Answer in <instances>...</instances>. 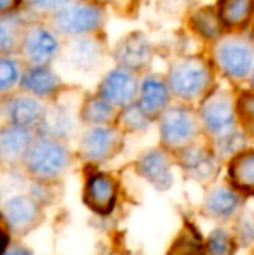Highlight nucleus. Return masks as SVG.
Here are the masks:
<instances>
[{"instance_id": "c756f323", "label": "nucleus", "mask_w": 254, "mask_h": 255, "mask_svg": "<svg viewBox=\"0 0 254 255\" xmlns=\"http://www.w3.org/2000/svg\"><path fill=\"white\" fill-rule=\"evenodd\" d=\"M214 141H216V151L220 156H235L246 148V130L234 128L227 134L214 137Z\"/></svg>"}, {"instance_id": "aec40b11", "label": "nucleus", "mask_w": 254, "mask_h": 255, "mask_svg": "<svg viewBox=\"0 0 254 255\" xmlns=\"http://www.w3.org/2000/svg\"><path fill=\"white\" fill-rule=\"evenodd\" d=\"M3 219L10 229L26 233L37 224L38 205L28 196H12L3 203Z\"/></svg>"}, {"instance_id": "9d476101", "label": "nucleus", "mask_w": 254, "mask_h": 255, "mask_svg": "<svg viewBox=\"0 0 254 255\" xmlns=\"http://www.w3.org/2000/svg\"><path fill=\"white\" fill-rule=\"evenodd\" d=\"M98 35L66 38L61 54V59L66 63V66L78 73H92L99 70L106 57V45Z\"/></svg>"}, {"instance_id": "bb28decb", "label": "nucleus", "mask_w": 254, "mask_h": 255, "mask_svg": "<svg viewBox=\"0 0 254 255\" xmlns=\"http://www.w3.org/2000/svg\"><path fill=\"white\" fill-rule=\"evenodd\" d=\"M26 63L19 54H2L0 57V92L2 96L12 94L19 89Z\"/></svg>"}, {"instance_id": "c85d7f7f", "label": "nucleus", "mask_w": 254, "mask_h": 255, "mask_svg": "<svg viewBox=\"0 0 254 255\" xmlns=\"http://www.w3.org/2000/svg\"><path fill=\"white\" fill-rule=\"evenodd\" d=\"M117 120L124 132H145L150 127L153 118L143 111V108L138 103H131L127 106L120 108L117 113Z\"/></svg>"}, {"instance_id": "393cba45", "label": "nucleus", "mask_w": 254, "mask_h": 255, "mask_svg": "<svg viewBox=\"0 0 254 255\" xmlns=\"http://www.w3.org/2000/svg\"><path fill=\"white\" fill-rule=\"evenodd\" d=\"M228 174L235 188L254 191V149H244L232 156Z\"/></svg>"}, {"instance_id": "ddd939ff", "label": "nucleus", "mask_w": 254, "mask_h": 255, "mask_svg": "<svg viewBox=\"0 0 254 255\" xmlns=\"http://www.w3.org/2000/svg\"><path fill=\"white\" fill-rule=\"evenodd\" d=\"M63 89L64 82L52 64H26L17 91L31 94L42 101H54Z\"/></svg>"}, {"instance_id": "c9c22d12", "label": "nucleus", "mask_w": 254, "mask_h": 255, "mask_svg": "<svg viewBox=\"0 0 254 255\" xmlns=\"http://www.w3.org/2000/svg\"><path fill=\"white\" fill-rule=\"evenodd\" d=\"M26 5V0H0V16L19 12Z\"/></svg>"}, {"instance_id": "0eeeda50", "label": "nucleus", "mask_w": 254, "mask_h": 255, "mask_svg": "<svg viewBox=\"0 0 254 255\" xmlns=\"http://www.w3.org/2000/svg\"><path fill=\"white\" fill-rule=\"evenodd\" d=\"M71 154L63 141L45 135L33 139L30 149L24 154V165L28 172L38 179H51L68 168Z\"/></svg>"}, {"instance_id": "a878e982", "label": "nucleus", "mask_w": 254, "mask_h": 255, "mask_svg": "<svg viewBox=\"0 0 254 255\" xmlns=\"http://www.w3.org/2000/svg\"><path fill=\"white\" fill-rule=\"evenodd\" d=\"M241 198L228 188H214L206 198V212L216 219H228L239 210Z\"/></svg>"}, {"instance_id": "473e14b6", "label": "nucleus", "mask_w": 254, "mask_h": 255, "mask_svg": "<svg viewBox=\"0 0 254 255\" xmlns=\"http://www.w3.org/2000/svg\"><path fill=\"white\" fill-rule=\"evenodd\" d=\"M70 2H73V0H26L24 9L30 14H33V16L51 17L56 10L63 9V7L68 5Z\"/></svg>"}, {"instance_id": "4be33fe9", "label": "nucleus", "mask_w": 254, "mask_h": 255, "mask_svg": "<svg viewBox=\"0 0 254 255\" xmlns=\"http://www.w3.org/2000/svg\"><path fill=\"white\" fill-rule=\"evenodd\" d=\"M180 160L181 165L190 172L193 177L200 179V181L211 179L218 170L216 154L204 149L202 146H185L180 153Z\"/></svg>"}, {"instance_id": "e433bc0d", "label": "nucleus", "mask_w": 254, "mask_h": 255, "mask_svg": "<svg viewBox=\"0 0 254 255\" xmlns=\"http://www.w3.org/2000/svg\"><path fill=\"white\" fill-rule=\"evenodd\" d=\"M3 255H33L30 250L23 249V247H12V249H5Z\"/></svg>"}, {"instance_id": "dca6fc26", "label": "nucleus", "mask_w": 254, "mask_h": 255, "mask_svg": "<svg viewBox=\"0 0 254 255\" xmlns=\"http://www.w3.org/2000/svg\"><path fill=\"white\" fill-rule=\"evenodd\" d=\"M117 186L110 175L92 174L85 181L84 203L99 215H108L115 207Z\"/></svg>"}, {"instance_id": "7ed1b4c3", "label": "nucleus", "mask_w": 254, "mask_h": 255, "mask_svg": "<svg viewBox=\"0 0 254 255\" xmlns=\"http://www.w3.org/2000/svg\"><path fill=\"white\" fill-rule=\"evenodd\" d=\"M105 5L92 0H73L49 17L51 26L63 38L98 35L105 26Z\"/></svg>"}, {"instance_id": "a19ab883", "label": "nucleus", "mask_w": 254, "mask_h": 255, "mask_svg": "<svg viewBox=\"0 0 254 255\" xmlns=\"http://www.w3.org/2000/svg\"><path fill=\"white\" fill-rule=\"evenodd\" d=\"M253 255H254V254H253Z\"/></svg>"}, {"instance_id": "39448f33", "label": "nucleus", "mask_w": 254, "mask_h": 255, "mask_svg": "<svg viewBox=\"0 0 254 255\" xmlns=\"http://www.w3.org/2000/svg\"><path fill=\"white\" fill-rule=\"evenodd\" d=\"M199 120L214 137L237 128V98L228 89L216 85L199 103Z\"/></svg>"}, {"instance_id": "a211bd4d", "label": "nucleus", "mask_w": 254, "mask_h": 255, "mask_svg": "<svg viewBox=\"0 0 254 255\" xmlns=\"http://www.w3.org/2000/svg\"><path fill=\"white\" fill-rule=\"evenodd\" d=\"M75 115L66 104L56 103V99L51 104L45 106V113L42 117L40 124H38L37 130L38 135H45V137H52V139H63L70 137L75 130Z\"/></svg>"}, {"instance_id": "f03ea898", "label": "nucleus", "mask_w": 254, "mask_h": 255, "mask_svg": "<svg viewBox=\"0 0 254 255\" xmlns=\"http://www.w3.org/2000/svg\"><path fill=\"white\" fill-rule=\"evenodd\" d=\"M211 59L225 80L232 84L249 82L254 68V40L244 33H225L211 45Z\"/></svg>"}, {"instance_id": "cd10ccee", "label": "nucleus", "mask_w": 254, "mask_h": 255, "mask_svg": "<svg viewBox=\"0 0 254 255\" xmlns=\"http://www.w3.org/2000/svg\"><path fill=\"white\" fill-rule=\"evenodd\" d=\"M167 255H207V245L192 224H185L178 238L173 242Z\"/></svg>"}, {"instance_id": "20e7f679", "label": "nucleus", "mask_w": 254, "mask_h": 255, "mask_svg": "<svg viewBox=\"0 0 254 255\" xmlns=\"http://www.w3.org/2000/svg\"><path fill=\"white\" fill-rule=\"evenodd\" d=\"M63 37L40 19H30L19 42V54L26 64H52L63 54Z\"/></svg>"}, {"instance_id": "6ab92c4d", "label": "nucleus", "mask_w": 254, "mask_h": 255, "mask_svg": "<svg viewBox=\"0 0 254 255\" xmlns=\"http://www.w3.org/2000/svg\"><path fill=\"white\" fill-rule=\"evenodd\" d=\"M216 9L228 33H246L254 21V0H216Z\"/></svg>"}, {"instance_id": "5701e85b", "label": "nucleus", "mask_w": 254, "mask_h": 255, "mask_svg": "<svg viewBox=\"0 0 254 255\" xmlns=\"http://www.w3.org/2000/svg\"><path fill=\"white\" fill-rule=\"evenodd\" d=\"M117 108L99 94H87L78 108V120L87 125H110L117 118Z\"/></svg>"}, {"instance_id": "58836bf2", "label": "nucleus", "mask_w": 254, "mask_h": 255, "mask_svg": "<svg viewBox=\"0 0 254 255\" xmlns=\"http://www.w3.org/2000/svg\"><path fill=\"white\" fill-rule=\"evenodd\" d=\"M249 87L254 91V68H253V73H251V77H249Z\"/></svg>"}, {"instance_id": "7c9ffc66", "label": "nucleus", "mask_w": 254, "mask_h": 255, "mask_svg": "<svg viewBox=\"0 0 254 255\" xmlns=\"http://www.w3.org/2000/svg\"><path fill=\"white\" fill-rule=\"evenodd\" d=\"M237 117L246 134H254V91H242L237 96Z\"/></svg>"}, {"instance_id": "412c9836", "label": "nucleus", "mask_w": 254, "mask_h": 255, "mask_svg": "<svg viewBox=\"0 0 254 255\" xmlns=\"http://www.w3.org/2000/svg\"><path fill=\"white\" fill-rule=\"evenodd\" d=\"M33 142L31 128L17 127V125H3L0 132V156L3 161H16L24 158Z\"/></svg>"}, {"instance_id": "4c0bfd02", "label": "nucleus", "mask_w": 254, "mask_h": 255, "mask_svg": "<svg viewBox=\"0 0 254 255\" xmlns=\"http://www.w3.org/2000/svg\"><path fill=\"white\" fill-rule=\"evenodd\" d=\"M92 2H98L101 5H112V3H119V0H92Z\"/></svg>"}, {"instance_id": "f3484780", "label": "nucleus", "mask_w": 254, "mask_h": 255, "mask_svg": "<svg viewBox=\"0 0 254 255\" xmlns=\"http://www.w3.org/2000/svg\"><path fill=\"white\" fill-rule=\"evenodd\" d=\"M138 172L143 179L155 186L159 191H166L173 184V174H171V163L167 153L160 148H152L141 153L138 158Z\"/></svg>"}, {"instance_id": "2f4dec72", "label": "nucleus", "mask_w": 254, "mask_h": 255, "mask_svg": "<svg viewBox=\"0 0 254 255\" xmlns=\"http://www.w3.org/2000/svg\"><path fill=\"white\" fill-rule=\"evenodd\" d=\"M207 254L209 255H234L237 250L235 240L230 236L227 229H214L207 238Z\"/></svg>"}, {"instance_id": "b1692460", "label": "nucleus", "mask_w": 254, "mask_h": 255, "mask_svg": "<svg viewBox=\"0 0 254 255\" xmlns=\"http://www.w3.org/2000/svg\"><path fill=\"white\" fill-rule=\"evenodd\" d=\"M23 10L7 16H0V52L2 54H17L19 42L23 37L24 26L28 24Z\"/></svg>"}, {"instance_id": "ea45409f", "label": "nucleus", "mask_w": 254, "mask_h": 255, "mask_svg": "<svg viewBox=\"0 0 254 255\" xmlns=\"http://www.w3.org/2000/svg\"><path fill=\"white\" fill-rule=\"evenodd\" d=\"M251 38H253V40H254V21H253V26H251Z\"/></svg>"}, {"instance_id": "72a5a7b5", "label": "nucleus", "mask_w": 254, "mask_h": 255, "mask_svg": "<svg viewBox=\"0 0 254 255\" xmlns=\"http://www.w3.org/2000/svg\"><path fill=\"white\" fill-rule=\"evenodd\" d=\"M157 5L162 14L169 17H181L197 5L195 0H157Z\"/></svg>"}, {"instance_id": "9b49d317", "label": "nucleus", "mask_w": 254, "mask_h": 255, "mask_svg": "<svg viewBox=\"0 0 254 255\" xmlns=\"http://www.w3.org/2000/svg\"><path fill=\"white\" fill-rule=\"evenodd\" d=\"M122 148V132L112 125H91L80 137V153L87 161L101 163Z\"/></svg>"}, {"instance_id": "1a4fd4ad", "label": "nucleus", "mask_w": 254, "mask_h": 255, "mask_svg": "<svg viewBox=\"0 0 254 255\" xmlns=\"http://www.w3.org/2000/svg\"><path fill=\"white\" fill-rule=\"evenodd\" d=\"M139 78L141 75L115 64L99 77L96 94H99L117 110H120L138 99Z\"/></svg>"}, {"instance_id": "f8f14e48", "label": "nucleus", "mask_w": 254, "mask_h": 255, "mask_svg": "<svg viewBox=\"0 0 254 255\" xmlns=\"http://www.w3.org/2000/svg\"><path fill=\"white\" fill-rule=\"evenodd\" d=\"M45 101L26 92H12L3 96L2 113L7 124L24 128H37L45 113Z\"/></svg>"}, {"instance_id": "f257e3e1", "label": "nucleus", "mask_w": 254, "mask_h": 255, "mask_svg": "<svg viewBox=\"0 0 254 255\" xmlns=\"http://www.w3.org/2000/svg\"><path fill=\"white\" fill-rule=\"evenodd\" d=\"M216 68L213 59L202 54H181L169 63L167 84L178 103H200L216 87Z\"/></svg>"}, {"instance_id": "f704fd0d", "label": "nucleus", "mask_w": 254, "mask_h": 255, "mask_svg": "<svg viewBox=\"0 0 254 255\" xmlns=\"http://www.w3.org/2000/svg\"><path fill=\"white\" fill-rule=\"evenodd\" d=\"M235 231H237V240L242 245H249L254 242V222L249 217H242L235 226Z\"/></svg>"}, {"instance_id": "2eb2a0df", "label": "nucleus", "mask_w": 254, "mask_h": 255, "mask_svg": "<svg viewBox=\"0 0 254 255\" xmlns=\"http://www.w3.org/2000/svg\"><path fill=\"white\" fill-rule=\"evenodd\" d=\"M187 28L195 38L204 44H216L225 33H228L218 14L216 5H195L187 14Z\"/></svg>"}, {"instance_id": "6e6552de", "label": "nucleus", "mask_w": 254, "mask_h": 255, "mask_svg": "<svg viewBox=\"0 0 254 255\" xmlns=\"http://www.w3.org/2000/svg\"><path fill=\"white\" fill-rule=\"evenodd\" d=\"M112 59L117 66L143 75L150 71V66L155 59V47L145 31L132 30L115 42L112 49Z\"/></svg>"}, {"instance_id": "4468645a", "label": "nucleus", "mask_w": 254, "mask_h": 255, "mask_svg": "<svg viewBox=\"0 0 254 255\" xmlns=\"http://www.w3.org/2000/svg\"><path fill=\"white\" fill-rule=\"evenodd\" d=\"M173 92L167 84L166 73H157V71H146L139 78V92L136 103L143 108L148 117L153 120L159 118L167 108L173 104Z\"/></svg>"}, {"instance_id": "423d86ee", "label": "nucleus", "mask_w": 254, "mask_h": 255, "mask_svg": "<svg viewBox=\"0 0 254 255\" xmlns=\"http://www.w3.org/2000/svg\"><path fill=\"white\" fill-rule=\"evenodd\" d=\"M160 141L166 148L183 149L192 144L199 134V113L187 103H174L159 118Z\"/></svg>"}]
</instances>
